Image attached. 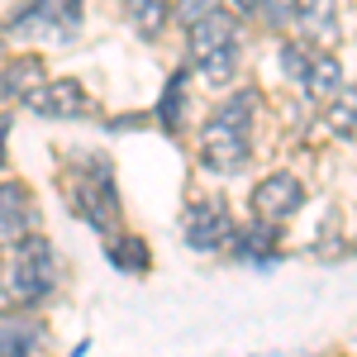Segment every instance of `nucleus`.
<instances>
[{"label": "nucleus", "mask_w": 357, "mask_h": 357, "mask_svg": "<svg viewBox=\"0 0 357 357\" xmlns=\"http://www.w3.org/2000/svg\"><path fill=\"white\" fill-rule=\"evenodd\" d=\"M0 281H5L10 305H20V310L43 305L57 291V281H62L53 243H48L43 234H29V238H20L15 248H5V272H0Z\"/></svg>", "instance_id": "obj_1"}, {"label": "nucleus", "mask_w": 357, "mask_h": 357, "mask_svg": "<svg viewBox=\"0 0 357 357\" xmlns=\"http://www.w3.org/2000/svg\"><path fill=\"white\" fill-rule=\"evenodd\" d=\"M77 162L82 167H67V200H72V215L86 220L96 234L114 238V234H119V191H114L110 158L86 153V158H77Z\"/></svg>", "instance_id": "obj_2"}, {"label": "nucleus", "mask_w": 357, "mask_h": 357, "mask_svg": "<svg viewBox=\"0 0 357 357\" xmlns=\"http://www.w3.org/2000/svg\"><path fill=\"white\" fill-rule=\"evenodd\" d=\"M252 110H257V100H252V91H238V96H229L220 110L210 114V124H205V148H200V158L210 172H224V176H234V172H243L248 153H252Z\"/></svg>", "instance_id": "obj_3"}, {"label": "nucleus", "mask_w": 357, "mask_h": 357, "mask_svg": "<svg viewBox=\"0 0 357 357\" xmlns=\"http://www.w3.org/2000/svg\"><path fill=\"white\" fill-rule=\"evenodd\" d=\"M186 38H191V62L200 67V77L210 86H224L234 72H238V24H234V15H205V20H195L186 29Z\"/></svg>", "instance_id": "obj_4"}, {"label": "nucleus", "mask_w": 357, "mask_h": 357, "mask_svg": "<svg viewBox=\"0 0 357 357\" xmlns=\"http://www.w3.org/2000/svg\"><path fill=\"white\" fill-rule=\"evenodd\" d=\"M86 5L82 0H24L10 20H5V38H48V43H67L82 29Z\"/></svg>", "instance_id": "obj_5"}, {"label": "nucleus", "mask_w": 357, "mask_h": 357, "mask_svg": "<svg viewBox=\"0 0 357 357\" xmlns=\"http://www.w3.org/2000/svg\"><path fill=\"white\" fill-rule=\"evenodd\" d=\"M181 234H186V243L195 252H215V248H229L234 243V220H229V205H224L220 195H200L186 205V215H181Z\"/></svg>", "instance_id": "obj_6"}, {"label": "nucleus", "mask_w": 357, "mask_h": 357, "mask_svg": "<svg viewBox=\"0 0 357 357\" xmlns=\"http://www.w3.org/2000/svg\"><path fill=\"white\" fill-rule=\"evenodd\" d=\"M24 110L29 114H43V119H86L96 110V100L86 96L82 82L62 77V82H43L24 96Z\"/></svg>", "instance_id": "obj_7"}, {"label": "nucleus", "mask_w": 357, "mask_h": 357, "mask_svg": "<svg viewBox=\"0 0 357 357\" xmlns=\"http://www.w3.org/2000/svg\"><path fill=\"white\" fill-rule=\"evenodd\" d=\"M301 205H305V186L291 176V172H272L257 191H252V220L257 224H286V220H296L301 215Z\"/></svg>", "instance_id": "obj_8"}, {"label": "nucleus", "mask_w": 357, "mask_h": 357, "mask_svg": "<svg viewBox=\"0 0 357 357\" xmlns=\"http://www.w3.org/2000/svg\"><path fill=\"white\" fill-rule=\"evenodd\" d=\"M33 224H38L33 191L24 181H0V248H15L20 238H29Z\"/></svg>", "instance_id": "obj_9"}, {"label": "nucleus", "mask_w": 357, "mask_h": 357, "mask_svg": "<svg viewBox=\"0 0 357 357\" xmlns=\"http://www.w3.org/2000/svg\"><path fill=\"white\" fill-rule=\"evenodd\" d=\"M48 329L33 314H5L0 319V357H43Z\"/></svg>", "instance_id": "obj_10"}, {"label": "nucleus", "mask_w": 357, "mask_h": 357, "mask_svg": "<svg viewBox=\"0 0 357 357\" xmlns=\"http://www.w3.org/2000/svg\"><path fill=\"white\" fill-rule=\"evenodd\" d=\"M296 20L310 43H319V48L338 43V0H296Z\"/></svg>", "instance_id": "obj_11"}, {"label": "nucleus", "mask_w": 357, "mask_h": 357, "mask_svg": "<svg viewBox=\"0 0 357 357\" xmlns=\"http://www.w3.org/2000/svg\"><path fill=\"white\" fill-rule=\"evenodd\" d=\"M338 86H343V67H338V57L324 53V48H314V53H310V62H305L301 91L310 96V100H329Z\"/></svg>", "instance_id": "obj_12"}, {"label": "nucleus", "mask_w": 357, "mask_h": 357, "mask_svg": "<svg viewBox=\"0 0 357 357\" xmlns=\"http://www.w3.org/2000/svg\"><path fill=\"white\" fill-rule=\"evenodd\" d=\"M234 257H238V262H252V267H272L276 257H281L276 229L272 224H252L243 234H234Z\"/></svg>", "instance_id": "obj_13"}, {"label": "nucleus", "mask_w": 357, "mask_h": 357, "mask_svg": "<svg viewBox=\"0 0 357 357\" xmlns=\"http://www.w3.org/2000/svg\"><path fill=\"white\" fill-rule=\"evenodd\" d=\"M33 86H43V62L38 57H15V62L0 67V100L29 96Z\"/></svg>", "instance_id": "obj_14"}, {"label": "nucleus", "mask_w": 357, "mask_h": 357, "mask_svg": "<svg viewBox=\"0 0 357 357\" xmlns=\"http://www.w3.org/2000/svg\"><path fill=\"white\" fill-rule=\"evenodd\" d=\"M324 124L333 138H357V86H338L324 100Z\"/></svg>", "instance_id": "obj_15"}, {"label": "nucleus", "mask_w": 357, "mask_h": 357, "mask_svg": "<svg viewBox=\"0 0 357 357\" xmlns=\"http://www.w3.org/2000/svg\"><path fill=\"white\" fill-rule=\"evenodd\" d=\"M129 24L143 33V38H158L167 24H172V0H129Z\"/></svg>", "instance_id": "obj_16"}, {"label": "nucleus", "mask_w": 357, "mask_h": 357, "mask_svg": "<svg viewBox=\"0 0 357 357\" xmlns=\"http://www.w3.org/2000/svg\"><path fill=\"white\" fill-rule=\"evenodd\" d=\"M158 119H162L167 134H176V129H181V119H186V77H181V72L167 82L162 100H158Z\"/></svg>", "instance_id": "obj_17"}, {"label": "nucleus", "mask_w": 357, "mask_h": 357, "mask_svg": "<svg viewBox=\"0 0 357 357\" xmlns=\"http://www.w3.org/2000/svg\"><path fill=\"white\" fill-rule=\"evenodd\" d=\"M110 262L119 272H148V243L143 238H110Z\"/></svg>", "instance_id": "obj_18"}, {"label": "nucleus", "mask_w": 357, "mask_h": 357, "mask_svg": "<svg viewBox=\"0 0 357 357\" xmlns=\"http://www.w3.org/2000/svg\"><path fill=\"white\" fill-rule=\"evenodd\" d=\"M310 43H281V72L291 77V82H301L305 77V62H310Z\"/></svg>", "instance_id": "obj_19"}, {"label": "nucleus", "mask_w": 357, "mask_h": 357, "mask_svg": "<svg viewBox=\"0 0 357 357\" xmlns=\"http://www.w3.org/2000/svg\"><path fill=\"white\" fill-rule=\"evenodd\" d=\"M215 10H220L215 0H176V10H172V15H176V24L191 29L195 20H205V15H215Z\"/></svg>", "instance_id": "obj_20"}, {"label": "nucleus", "mask_w": 357, "mask_h": 357, "mask_svg": "<svg viewBox=\"0 0 357 357\" xmlns=\"http://www.w3.org/2000/svg\"><path fill=\"white\" fill-rule=\"evenodd\" d=\"M257 10H262V20L272 29H281L291 15H296V0H257Z\"/></svg>", "instance_id": "obj_21"}, {"label": "nucleus", "mask_w": 357, "mask_h": 357, "mask_svg": "<svg viewBox=\"0 0 357 357\" xmlns=\"http://www.w3.org/2000/svg\"><path fill=\"white\" fill-rule=\"evenodd\" d=\"M5 138H10V119L0 114V167H5Z\"/></svg>", "instance_id": "obj_22"}, {"label": "nucleus", "mask_w": 357, "mask_h": 357, "mask_svg": "<svg viewBox=\"0 0 357 357\" xmlns=\"http://www.w3.org/2000/svg\"><path fill=\"white\" fill-rule=\"evenodd\" d=\"M234 10H238V15H252V10H257V0H234Z\"/></svg>", "instance_id": "obj_23"}, {"label": "nucleus", "mask_w": 357, "mask_h": 357, "mask_svg": "<svg viewBox=\"0 0 357 357\" xmlns=\"http://www.w3.org/2000/svg\"><path fill=\"white\" fill-rule=\"evenodd\" d=\"M0 53H5V33H0Z\"/></svg>", "instance_id": "obj_24"}]
</instances>
